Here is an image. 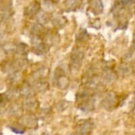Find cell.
<instances>
[{
	"label": "cell",
	"instance_id": "cell-9",
	"mask_svg": "<svg viewBox=\"0 0 135 135\" xmlns=\"http://www.w3.org/2000/svg\"><path fill=\"white\" fill-rule=\"evenodd\" d=\"M133 110H134V112L135 113V102H134V108H133Z\"/></svg>",
	"mask_w": 135,
	"mask_h": 135
},
{
	"label": "cell",
	"instance_id": "cell-6",
	"mask_svg": "<svg viewBox=\"0 0 135 135\" xmlns=\"http://www.w3.org/2000/svg\"><path fill=\"white\" fill-rule=\"evenodd\" d=\"M83 56L81 54H75L72 56L71 59V67L74 70H78L81 66Z\"/></svg>",
	"mask_w": 135,
	"mask_h": 135
},
{
	"label": "cell",
	"instance_id": "cell-5",
	"mask_svg": "<svg viewBox=\"0 0 135 135\" xmlns=\"http://www.w3.org/2000/svg\"><path fill=\"white\" fill-rule=\"evenodd\" d=\"M39 10H40V3L38 2H33L25 9V14L28 17H32L36 15Z\"/></svg>",
	"mask_w": 135,
	"mask_h": 135
},
{
	"label": "cell",
	"instance_id": "cell-3",
	"mask_svg": "<svg viewBox=\"0 0 135 135\" xmlns=\"http://www.w3.org/2000/svg\"><path fill=\"white\" fill-rule=\"evenodd\" d=\"M93 129V122L90 119L85 120V122H83L81 124L78 126L74 134L77 135H89L91 133Z\"/></svg>",
	"mask_w": 135,
	"mask_h": 135
},
{
	"label": "cell",
	"instance_id": "cell-7",
	"mask_svg": "<svg viewBox=\"0 0 135 135\" xmlns=\"http://www.w3.org/2000/svg\"><path fill=\"white\" fill-rule=\"evenodd\" d=\"M116 74L112 70H106L102 74V79L105 83H112L116 80Z\"/></svg>",
	"mask_w": 135,
	"mask_h": 135
},
{
	"label": "cell",
	"instance_id": "cell-8",
	"mask_svg": "<svg viewBox=\"0 0 135 135\" xmlns=\"http://www.w3.org/2000/svg\"><path fill=\"white\" fill-rule=\"evenodd\" d=\"M119 72L121 73L122 75H128V74H130V72H131V70H130V68H128V67H124V66H123V68L120 69Z\"/></svg>",
	"mask_w": 135,
	"mask_h": 135
},
{
	"label": "cell",
	"instance_id": "cell-2",
	"mask_svg": "<svg viewBox=\"0 0 135 135\" xmlns=\"http://www.w3.org/2000/svg\"><path fill=\"white\" fill-rule=\"evenodd\" d=\"M96 103H97V99L94 95L89 99L79 102L78 107L83 112H91L95 109Z\"/></svg>",
	"mask_w": 135,
	"mask_h": 135
},
{
	"label": "cell",
	"instance_id": "cell-4",
	"mask_svg": "<svg viewBox=\"0 0 135 135\" xmlns=\"http://www.w3.org/2000/svg\"><path fill=\"white\" fill-rule=\"evenodd\" d=\"M55 85L61 89H66L69 85L70 81L67 78V77L65 75L63 71L57 72L55 74Z\"/></svg>",
	"mask_w": 135,
	"mask_h": 135
},
{
	"label": "cell",
	"instance_id": "cell-1",
	"mask_svg": "<svg viewBox=\"0 0 135 135\" xmlns=\"http://www.w3.org/2000/svg\"><path fill=\"white\" fill-rule=\"evenodd\" d=\"M116 103H117L116 94L114 92H109L105 95V97L102 100L101 105L104 109L108 111H111L115 108Z\"/></svg>",
	"mask_w": 135,
	"mask_h": 135
},
{
	"label": "cell",
	"instance_id": "cell-10",
	"mask_svg": "<svg viewBox=\"0 0 135 135\" xmlns=\"http://www.w3.org/2000/svg\"><path fill=\"white\" fill-rule=\"evenodd\" d=\"M73 135H77V134H73Z\"/></svg>",
	"mask_w": 135,
	"mask_h": 135
}]
</instances>
